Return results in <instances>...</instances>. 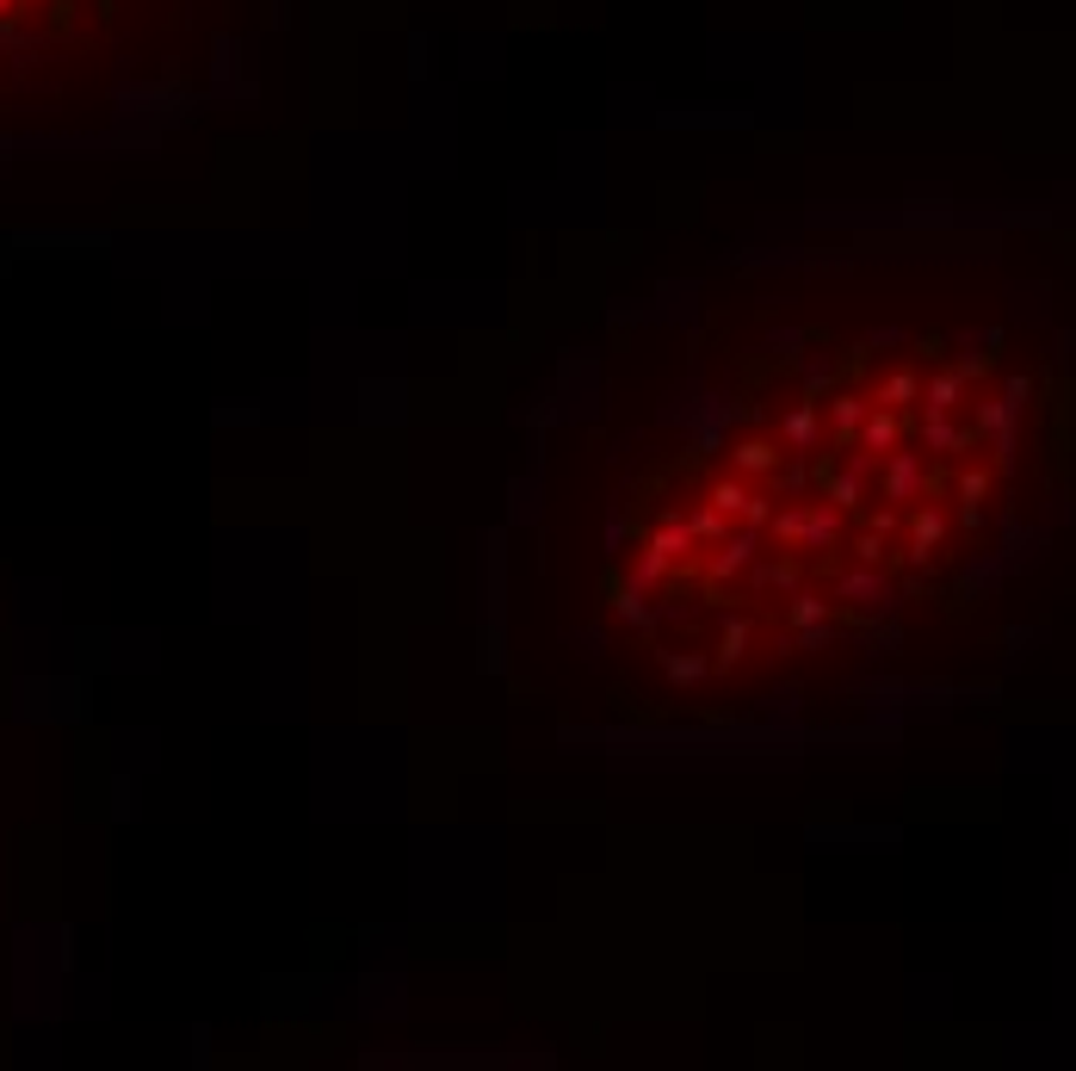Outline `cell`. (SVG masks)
Instances as JSON below:
<instances>
[{
    "label": "cell",
    "mask_w": 1076,
    "mask_h": 1071,
    "mask_svg": "<svg viewBox=\"0 0 1076 1071\" xmlns=\"http://www.w3.org/2000/svg\"><path fill=\"white\" fill-rule=\"evenodd\" d=\"M1039 453L1008 316L897 280L724 304L595 446V632L681 706L847 676L960 602Z\"/></svg>",
    "instance_id": "1"
},
{
    "label": "cell",
    "mask_w": 1076,
    "mask_h": 1071,
    "mask_svg": "<svg viewBox=\"0 0 1076 1071\" xmlns=\"http://www.w3.org/2000/svg\"><path fill=\"white\" fill-rule=\"evenodd\" d=\"M192 0H0V112L93 105L186 38Z\"/></svg>",
    "instance_id": "2"
}]
</instances>
